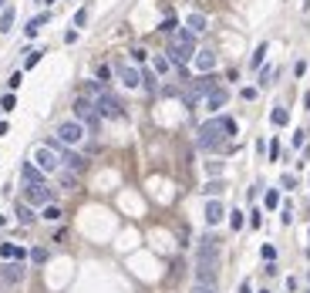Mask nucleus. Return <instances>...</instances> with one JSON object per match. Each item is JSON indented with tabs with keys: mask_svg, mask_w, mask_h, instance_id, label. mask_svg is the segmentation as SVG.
I'll return each mask as SVG.
<instances>
[{
	"mask_svg": "<svg viewBox=\"0 0 310 293\" xmlns=\"http://www.w3.org/2000/svg\"><path fill=\"white\" fill-rule=\"evenodd\" d=\"M192 54H196V34H192L189 27H179V31L172 34L169 47H165V58H169L175 68H189Z\"/></svg>",
	"mask_w": 310,
	"mask_h": 293,
	"instance_id": "1",
	"label": "nucleus"
},
{
	"mask_svg": "<svg viewBox=\"0 0 310 293\" xmlns=\"http://www.w3.org/2000/svg\"><path fill=\"white\" fill-rule=\"evenodd\" d=\"M230 135H226V128H223V118H209L202 128H199V135H196V145L202 148V152H216V148L223 145Z\"/></svg>",
	"mask_w": 310,
	"mask_h": 293,
	"instance_id": "2",
	"label": "nucleus"
},
{
	"mask_svg": "<svg viewBox=\"0 0 310 293\" xmlns=\"http://www.w3.org/2000/svg\"><path fill=\"white\" fill-rule=\"evenodd\" d=\"M31 162L44 172V175H58L61 172V155L54 145H34L31 148Z\"/></svg>",
	"mask_w": 310,
	"mask_h": 293,
	"instance_id": "3",
	"label": "nucleus"
},
{
	"mask_svg": "<svg viewBox=\"0 0 310 293\" xmlns=\"http://www.w3.org/2000/svg\"><path fill=\"white\" fill-rule=\"evenodd\" d=\"M91 101H94V108H98V115H101V118H111V122L125 118V108H122V101H118V98H115L108 88H101V91H98Z\"/></svg>",
	"mask_w": 310,
	"mask_h": 293,
	"instance_id": "4",
	"label": "nucleus"
},
{
	"mask_svg": "<svg viewBox=\"0 0 310 293\" xmlns=\"http://www.w3.org/2000/svg\"><path fill=\"white\" fill-rule=\"evenodd\" d=\"M61 145H68V148H78L84 139H88V128L78 122V118H68V122H61L58 125V135H54Z\"/></svg>",
	"mask_w": 310,
	"mask_h": 293,
	"instance_id": "5",
	"label": "nucleus"
},
{
	"mask_svg": "<svg viewBox=\"0 0 310 293\" xmlns=\"http://www.w3.org/2000/svg\"><path fill=\"white\" fill-rule=\"evenodd\" d=\"M75 118L84 125V128H91V132H98L101 128V115H98V108H94V101L91 98H75Z\"/></svg>",
	"mask_w": 310,
	"mask_h": 293,
	"instance_id": "6",
	"label": "nucleus"
},
{
	"mask_svg": "<svg viewBox=\"0 0 310 293\" xmlns=\"http://www.w3.org/2000/svg\"><path fill=\"white\" fill-rule=\"evenodd\" d=\"M24 202L44 209L47 202H54V192L47 189V182H24Z\"/></svg>",
	"mask_w": 310,
	"mask_h": 293,
	"instance_id": "7",
	"label": "nucleus"
},
{
	"mask_svg": "<svg viewBox=\"0 0 310 293\" xmlns=\"http://www.w3.org/2000/svg\"><path fill=\"white\" fill-rule=\"evenodd\" d=\"M115 77H118L125 88H132V91H135V88H142V68H139V64L118 61V64H115Z\"/></svg>",
	"mask_w": 310,
	"mask_h": 293,
	"instance_id": "8",
	"label": "nucleus"
},
{
	"mask_svg": "<svg viewBox=\"0 0 310 293\" xmlns=\"http://www.w3.org/2000/svg\"><path fill=\"white\" fill-rule=\"evenodd\" d=\"M196 263H219V239H216V236H202V239H199Z\"/></svg>",
	"mask_w": 310,
	"mask_h": 293,
	"instance_id": "9",
	"label": "nucleus"
},
{
	"mask_svg": "<svg viewBox=\"0 0 310 293\" xmlns=\"http://www.w3.org/2000/svg\"><path fill=\"white\" fill-rule=\"evenodd\" d=\"M0 277H3L7 283H20V280L27 277V266H24L20 260H7V263L0 266Z\"/></svg>",
	"mask_w": 310,
	"mask_h": 293,
	"instance_id": "10",
	"label": "nucleus"
},
{
	"mask_svg": "<svg viewBox=\"0 0 310 293\" xmlns=\"http://www.w3.org/2000/svg\"><path fill=\"white\" fill-rule=\"evenodd\" d=\"M226 101H230V91H226L223 84H216V88L206 94V108H209L213 115H216V111H223V108H226Z\"/></svg>",
	"mask_w": 310,
	"mask_h": 293,
	"instance_id": "11",
	"label": "nucleus"
},
{
	"mask_svg": "<svg viewBox=\"0 0 310 293\" xmlns=\"http://www.w3.org/2000/svg\"><path fill=\"white\" fill-rule=\"evenodd\" d=\"M192 68H196L199 74H213V68H216V54H213L209 47H206V51H196V54H192Z\"/></svg>",
	"mask_w": 310,
	"mask_h": 293,
	"instance_id": "12",
	"label": "nucleus"
},
{
	"mask_svg": "<svg viewBox=\"0 0 310 293\" xmlns=\"http://www.w3.org/2000/svg\"><path fill=\"white\" fill-rule=\"evenodd\" d=\"M196 283L216 287V263H196Z\"/></svg>",
	"mask_w": 310,
	"mask_h": 293,
	"instance_id": "13",
	"label": "nucleus"
},
{
	"mask_svg": "<svg viewBox=\"0 0 310 293\" xmlns=\"http://www.w3.org/2000/svg\"><path fill=\"white\" fill-rule=\"evenodd\" d=\"M0 260H27V249L14 243H0Z\"/></svg>",
	"mask_w": 310,
	"mask_h": 293,
	"instance_id": "14",
	"label": "nucleus"
},
{
	"mask_svg": "<svg viewBox=\"0 0 310 293\" xmlns=\"http://www.w3.org/2000/svg\"><path fill=\"white\" fill-rule=\"evenodd\" d=\"M223 216H226L223 202H219V199H213V202L206 206V222H209V226H216V222H223Z\"/></svg>",
	"mask_w": 310,
	"mask_h": 293,
	"instance_id": "15",
	"label": "nucleus"
},
{
	"mask_svg": "<svg viewBox=\"0 0 310 293\" xmlns=\"http://www.w3.org/2000/svg\"><path fill=\"white\" fill-rule=\"evenodd\" d=\"M20 179H24V182H44V172H41L34 162H24V169H20Z\"/></svg>",
	"mask_w": 310,
	"mask_h": 293,
	"instance_id": "16",
	"label": "nucleus"
},
{
	"mask_svg": "<svg viewBox=\"0 0 310 293\" xmlns=\"http://www.w3.org/2000/svg\"><path fill=\"white\" fill-rule=\"evenodd\" d=\"M17 219L24 222V226H31V222H37L41 216L34 213V206H27V202H17Z\"/></svg>",
	"mask_w": 310,
	"mask_h": 293,
	"instance_id": "17",
	"label": "nucleus"
},
{
	"mask_svg": "<svg viewBox=\"0 0 310 293\" xmlns=\"http://www.w3.org/2000/svg\"><path fill=\"white\" fill-rule=\"evenodd\" d=\"M47 20H51V14H37L34 20H27V27H24V34H27V37H37V31H41V27H44Z\"/></svg>",
	"mask_w": 310,
	"mask_h": 293,
	"instance_id": "18",
	"label": "nucleus"
},
{
	"mask_svg": "<svg viewBox=\"0 0 310 293\" xmlns=\"http://www.w3.org/2000/svg\"><path fill=\"white\" fill-rule=\"evenodd\" d=\"M206 24H209V20H206L202 14H189V17H186V27H189L192 34H206Z\"/></svg>",
	"mask_w": 310,
	"mask_h": 293,
	"instance_id": "19",
	"label": "nucleus"
},
{
	"mask_svg": "<svg viewBox=\"0 0 310 293\" xmlns=\"http://www.w3.org/2000/svg\"><path fill=\"white\" fill-rule=\"evenodd\" d=\"M270 122H273L277 128H283V125H290V111H287L283 105H277V108L270 111Z\"/></svg>",
	"mask_w": 310,
	"mask_h": 293,
	"instance_id": "20",
	"label": "nucleus"
},
{
	"mask_svg": "<svg viewBox=\"0 0 310 293\" xmlns=\"http://www.w3.org/2000/svg\"><path fill=\"white\" fill-rule=\"evenodd\" d=\"M14 17H17V10L14 7H3V14H0V34H10L14 31Z\"/></svg>",
	"mask_w": 310,
	"mask_h": 293,
	"instance_id": "21",
	"label": "nucleus"
},
{
	"mask_svg": "<svg viewBox=\"0 0 310 293\" xmlns=\"http://www.w3.org/2000/svg\"><path fill=\"white\" fill-rule=\"evenodd\" d=\"M152 71L158 74V77H165V74L172 71V61H169L165 54H158V58H152Z\"/></svg>",
	"mask_w": 310,
	"mask_h": 293,
	"instance_id": "22",
	"label": "nucleus"
},
{
	"mask_svg": "<svg viewBox=\"0 0 310 293\" xmlns=\"http://www.w3.org/2000/svg\"><path fill=\"white\" fill-rule=\"evenodd\" d=\"M61 216H64V213H61V206H58V202H47V206L41 209V219H47V222H58Z\"/></svg>",
	"mask_w": 310,
	"mask_h": 293,
	"instance_id": "23",
	"label": "nucleus"
},
{
	"mask_svg": "<svg viewBox=\"0 0 310 293\" xmlns=\"http://www.w3.org/2000/svg\"><path fill=\"white\" fill-rule=\"evenodd\" d=\"M41 58H44V47H34V51H27V58H24V71L37 68V64H41Z\"/></svg>",
	"mask_w": 310,
	"mask_h": 293,
	"instance_id": "24",
	"label": "nucleus"
},
{
	"mask_svg": "<svg viewBox=\"0 0 310 293\" xmlns=\"http://www.w3.org/2000/svg\"><path fill=\"white\" fill-rule=\"evenodd\" d=\"M142 88H145V91H158V74L149 71V68H142Z\"/></svg>",
	"mask_w": 310,
	"mask_h": 293,
	"instance_id": "25",
	"label": "nucleus"
},
{
	"mask_svg": "<svg viewBox=\"0 0 310 293\" xmlns=\"http://www.w3.org/2000/svg\"><path fill=\"white\" fill-rule=\"evenodd\" d=\"M266 51H270V44L263 41V44L253 51V58H249V68H263V58H266Z\"/></svg>",
	"mask_w": 310,
	"mask_h": 293,
	"instance_id": "26",
	"label": "nucleus"
},
{
	"mask_svg": "<svg viewBox=\"0 0 310 293\" xmlns=\"http://www.w3.org/2000/svg\"><path fill=\"white\" fill-rule=\"evenodd\" d=\"M158 31H162V34H169V37H172V34H175V31H179V20H175V17H165V20H162V24H158Z\"/></svg>",
	"mask_w": 310,
	"mask_h": 293,
	"instance_id": "27",
	"label": "nucleus"
},
{
	"mask_svg": "<svg viewBox=\"0 0 310 293\" xmlns=\"http://www.w3.org/2000/svg\"><path fill=\"white\" fill-rule=\"evenodd\" d=\"M263 206H266V209H277V206H280V192H277V189H270V192L263 196Z\"/></svg>",
	"mask_w": 310,
	"mask_h": 293,
	"instance_id": "28",
	"label": "nucleus"
},
{
	"mask_svg": "<svg viewBox=\"0 0 310 293\" xmlns=\"http://www.w3.org/2000/svg\"><path fill=\"white\" fill-rule=\"evenodd\" d=\"M27 256H31V263H47V249H44V246H34Z\"/></svg>",
	"mask_w": 310,
	"mask_h": 293,
	"instance_id": "29",
	"label": "nucleus"
},
{
	"mask_svg": "<svg viewBox=\"0 0 310 293\" xmlns=\"http://www.w3.org/2000/svg\"><path fill=\"white\" fill-rule=\"evenodd\" d=\"M111 77H115V71H111L108 64H98V81H101V84H108Z\"/></svg>",
	"mask_w": 310,
	"mask_h": 293,
	"instance_id": "30",
	"label": "nucleus"
},
{
	"mask_svg": "<svg viewBox=\"0 0 310 293\" xmlns=\"http://www.w3.org/2000/svg\"><path fill=\"white\" fill-rule=\"evenodd\" d=\"M219 118H223V128H226V135H230V139H232V135L239 132V128H236V122H232L230 115H219Z\"/></svg>",
	"mask_w": 310,
	"mask_h": 293,
	"instance_id": "31",
	"label": "nucleus"
},
{
	"mask_svg": "<svg viewBox=\"0 0 310 293\" xmlns=\"http://www.w3.org/2000/svg\"><path fill=\"white\" fill-rule=\"evenodd\" d=\"M223 189H226V185H223V182H219V179H216V182H209V185H206V189H202V192H206V196H219V192H223Z\"/></svg>",
	"mask_w": 310,
	"mask_h": 293,
	"instance_id": "32",
	"label": "nucleus"
},
{
	"mask_svg": "<svg viewBox=\"0 0 310 293\" xmlns=\"http://www.w3.org/2000/svg\"><path fill=\"white\" fill-rule=\"evenodd\" d=\"M260 253H263V260H266V263H273V260H277V246H273V243H266Z\"/></svg>",
	"mask_w": 310,
	"mask_h": 293,
	"instance_id": "33",
	"label": "nucleus"
},
{
	"mask_svg": "<svg viewBox=\"0 0 310 293\" xmlns=\"http://www.w3.org/2000/svg\"><path fill=\"white\" fill-rule=\"evenodd\" d=\"M266 84H273V68H263L260 71V88H266Z\"/></svg>",
	"mask_w": 310,
	"mask_h": 293,
	"instance_id": "34",
	"label": "nucleus"
},
{
	"mask_svg": "<svg viewBox=\"0 0 310 293\" xmlns=\"http://www.w3.org/2000/svg\"><path fill=\"white\" fill-rule=\"evenodd\" d=\"M14 105H17L14 94H3V98H0V108H3V111H14Z\"/></svg>",
	"mask_w": 310,
	"mask_h": 293,
	"instance_id": "35",
	"label": "nucleus"
},
{
	"mask_svg": "<svg viewBox=\"0 0 310 293\" xmlns=\"http://www.w3.org/2000/svg\"><path fill=\"white\" fill-rule=\"evenodd\" d=\"M230 226H232V229H243V213H239V209H232V213H230Z\"/></svg>",
	"mask_w": 310,
	"mask_h": 293,
	"instance_id": "36",
	"label": "nucleus"
},
{
	"mask_svg": "<svg viewBox=\"0 0 310 293\" xmlns=\"http://www.w3.org/2000/svg\"><path fill=\"white\" fill-rule=\"evenodd\" d=\"M249 226H253V229H260V226H263V213H260V209H253V213H249Z\"/></svg>",
	"mask_w": 310,
	"mask_h": 293,
	"instance_id": "37",
	"label": "nucleus"
},
{
	"mask_svg": "<svg viewBox=\"0 0 310 293\" xmlns=\"http://www.w3.org/2000/svg\"><path fill=\"white\" fill-rule=\"evenodd\" d=\"M145 58H149V51H142V47L132 51V61H135V64H145Z\"/></svg>",
	"mask_w": 310,
	"mask_h": 293,
	"instance_id": "38",
	"label": "nucleus"
},
{
	"mask_svg": "<svg viewBox=\"0 0 310 293\" xmlns=\"http://www.w3.org/2000/svg\"><path fill=\"white\" fill-rule=\"evenodd\" d=\"M206 172H209V175H216V179H219V175H223V162H209V165H206Z\"/></svg>",
	"mask_w": 310,
	"mask_h": 293,
	"instance_id": "39",
	"label": "nucleus"
},
{
	"mask_svg": "<svg viewBox=\"0 0 310 293\" xmlns=\"http://www.w3.org/2000/svg\"><path fill=\"white\" fill-rule=\"evenodd\" d=\"M189 293H216V287H209V283H192Z\"/></svg>",
	"mask_w": 310,
	"mask_h": 293,
	"instance_id": "40",
	"label": "nucleus"
},
{
	"mask_svg": "<svg viewBox=\"0 0 310 293\" xmlns=\"http://www.w3.org/2000/svg\"><path fill=\"white\" fill-rule=\"evenodd\" d=\"M84 24H88V10L81 7V10L75 14V27H84Z\"/></svg>",
	"mask_w": 310,
	"mask_h": 293,
	"instance_id": "41",
	"label": "nucleus"
},
{
	"mask_svg": "<svg viewBox=\"0 0 310 293\" xmlns=\"http://www.w3.org/2000/svg\"><path fill=\"white\" fill-rule=\"evenodd\" d=\"M239 94H243V101H256V94H260V91H256V88H243Z\"/></svg>",
	"mask_w": 310,
	"mask_h": 293,
	"instance_id": "42",
	"label": "nucleus"
},
{
	"mask_svg": "<svg viewBox=\"0 0 310 293\" xmlns=\"http://www.w3.org/2000/svg\"><path fill=\"white\" fill-rule=\"evenodd\" d=\"M280 185H283V189H294V185H297V175H283Z\"/></svg>",
	"mask_w": 310,
	"mask_h": 293,
	"instance_id": "43",
	"label": "nucleus"
},
{
	"mask_svg": "<svg viewBox=\"0 0 310 293\" xmlns=\"http://www.w3.org/2000/svg\"><path fill=\"white\" fill-rule=\"evenodd\" d=\"M20 81H24V74H20V71L10 74V81H7V84H10V91H14V88H20Z\"/></svg>",
	"mask_w": 310,
	"mask_h": 293,
	"instance_id": "44",
	"label": "nucleus"
},
{
	"mask_svg": "<svg viewBox=\"0 0 310 293\" xmlns=\"http://www.w3.org/2000/svg\"><path fill=\"white\" fill-rule=\"evenodd\" d=\"M280 158V142H270V162H277Z\"/></svg>",
	"mask_w": 310,
	"mask_h": 293,
	"instance_id": "45",
	"label": "nucleus"
},
{
	"mask_svg": "<svg viewBox=\"0 0 310 293\" xmlns=\"http://www.w3.org/2000/svg\"><path fill=\"white\" fill-rule=\"evenodd\" d=\"M294 74L304 77V74H307V61H297V64H294Z\"/></svg>",
	"mask_w": 310,
	"mask_h": 293,
	"instance_id": "46",
	"label": "nucleus"
},
{
	"mask_svg": "<svg viewBox=\"0 0 310 293\" xmlns=\"http://www.w3.org/2000/svg\"><path fill=\"white\" fill-rule=\"evenodd\" d=\"M304 135L307 132H294V148H304Z\"/></svg>",
	"mask_w": 310,
	"mask_h": 293,
	"instance_id": "47",
	"label": "nucleus"
},
{
	"mask_svg": "<svg viewBox=\"0 0 310 293\" xmlns=\"http://www.w3.org/2000/svg\"><path fill=\"white\" fill-rule=\"evenodd\" d=\"M239 293H253V287H249V280H243V283H239Z\"/></svg>",
	"mask_w": 310,
	"mask_h": 293,
	"instance_id": "48",
	"label": "nucleus"
},
{
	"mask_svg": "<svg viewBox=\"0 0 310 293\" xmlns=\"http://www.w3.org/2000/svg\"><path fill=\"white\" fill-rule=\"evenodd\" d=\"M7 132H10V125H7V122H0V135H7Z\"/></svg>",
	"mask_w": 310,
	"mask_h": 293,
	"instance_id": "49",
	"label": "nucleus"
},
{
	"mask_svg": "<svg viewBox=\"0 0 310 293\" xmlns=\"http://www.w3.org/2000/svg\"><path fill=\"white\" fill-rule=\"evenodd\" d=\"M304 14H310V0H304Z\"/></svg>",
	"mask_w": 310,
	"mask_h": 293,
	"instance_id": "50",
	"label": "nucleus"
},
{
	"mask_svg": "<svg viewBox=\"0 0 310 293\" xmlns=\"http://www.w3.org/2000/svg\"><path fill=\"white\" fill-rule=\"evenodd\" d=\"M41 3H54V0H41Z\"/></svg>",
	"mask_w": 310,
	"mask_h": 293,
	"instance_id": "51",
	"label": "nucleus"
},
{
	"mask_svg": "<svg viewBox=\"0 0 310 293\" xmlns=\"http://www.w3.org/2000/svg\"><path fill=\"white\" fill-rule=\"evenodd\" d=\"M307 283H310V270H307Z\"/></svg>",
	"mask_w": 310,
	"mask_h": 293,
	"instance_id": "52",
	"label": "nucleus"
},
{
	"mask_svg": "<svg viewBox=\"0 0 310 293\" xmlns=\"http://www.w3.org/2000/svg\"><path fill=\"white\" fill-rule=\"evenodd\" d=\"M307 158H310V145H307Z\"/></svg>",
	"mask_w": 310,
	"mask_h": 293,
	"instance_id": "53",
	"label": "nucleus"
},
{
	"mask_svg": "<svg viewBox=\"0 0 310 293\" xmlns=\"http://www.w3.org/2000/svg\"><path fill=\"white\" fill-rule=\"evenodd\" d=\"M3 3H7V0H0V7H3Z\"/></svg>",
	"mask_w": 310,
	"mask_h": 293,
	"instance_id": "54",
	"label": "nucleus"
},
{
	"mask_svg": "<svg viewBox=\"0 0 310 293\" xmlns=\"http://www.w3.org/2000/svg\"><path fill=\"white\" fill-rule=\"evenodd\" d=\"M260 293H270V290H260Z\"/></svg>",
	"mask_w": 310,
	"mask_h": 293,
	"instance_id": "55",
	"label": "nucleus"
},
{
	"mask_svg": "<svg viewBox=\"0 0 310 293\" xmlns=\"http://www.w3.org/2000/svg\"><path fill=\"white\" fill-rule=\"evenodd\" d=\"M307 239H310V232H307Z\"/></svg>",
	"mask_w": 310,
	"mask_h": 293,
	"instance_id": "56",
	"label": "nucleus"
},
{
	"mask_svg": "<svg viewBox=\"0 0 310 293\" xmlns=\"http://www.w3.org/2000/svg\"><path fill=\"white\" fill-rule=\"evenodd\" d=\"M304 293H310V290H304Z\"/></svg>",
	"mask_w": 310,
	"mask_h": 293,
	"instance_id": "57",
	"label": "nucleus"
}]
</instances>
